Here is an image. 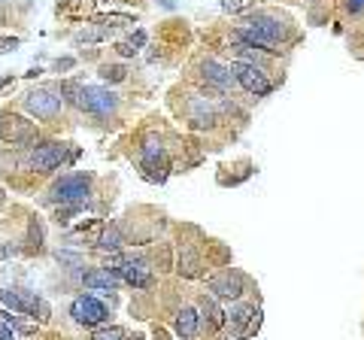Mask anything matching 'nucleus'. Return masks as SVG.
Masks as SVG:
<instances>
[{
    "instance_id": "f257e3e1",
    "label": "nucleus",
    "mask_w": 364,
    "mask_h": 340,
    "mask_svg": "<svg viewBox=\"0 0 364 340\" xmlns=\"http://www.w3.org/2000/svg\"><path fill=\"white\" fill-rule=\"evenodd\" d=\"M0 304L16 313L34 316V319H49V304L37 292H25V289H0Z\"/></svg>"
},
{
    "instance_id": "f03ea898",
    "label": "nucleus",
    "mask_w": 364,
    "mask_h": 340,
    "mask_svg": "<svg viewBox=\"0 0 364 340\" xmlns=\"http://www.w3.org/2000/svg\"><path fill=\"white\" fill-rule=\"evenodd\" d=\"M88 191H91V176L88 173H67L52 186L49 201L52 204H82L88 197Z\"/></svg>"
},
{
    "instance_id": "7ed1b4c3",
    "label": "nucleus",
    "mask_w": 364,
    "mask_h": 340,
    "mask_svg": "<svg viewBox=\"0 0 364 340\" xmlns=\"http://www.w3.org/2000/svg\"><path fill=\"white\" fill-rule=\"evenodd\" d=\"M228 70H231V76H234V80L249 91V95L264 97V95H270V91H273V82L268 80V73H264V70L258 67V64H249V61H234Z\"/></svg>"
},
{
    "instance_id": "20e7f679",
    "label": "nucleus",
    "mask_w": 364,
    "mask_h": 340,
    "mask_svg": "<svg viewBox=\"0 0 364 340\" xmlns=\"http://www.w3.org/2000/svg\"><path fill=\"white\" fill-rule=\"evenodd\" d=\"M70 316H73L76 325H86V328H101L109 319V310L103 301H97L94 295H79L73 304H70Z\"/></svg>"
},
{
    "instance_id": "39448f33",
    "label": "nucleus",
    "mask_w": 364,
    "mask_h": 340,
    "mask_svg": "<svg viewBox=\"0 0 364 340\" xmlns=\"http://www.w3.org/2000/svg\"><path fill=\"white\" fill-rule=\"evenodd\" d=\"M118 106V97L109 88H101V85H82V95H79V110H86L88 116L97 119H107L113 116Z\"/></svg>"
},
{
    "instance_id": "423d86ee",
    "label": "nucleus",
    "mask_w": 364,
    "mask_h": 340,
    "mask_svg": "<svg viewBox=\"0 0 364 340\" xmlns=\"http://www.w3.org/2000/svg\"><path fill=\"white\" fill-rule=\"evenodd\" d=\"M67 158H76V152H67V143H40V146L31 149L27 167L40 170V173H49V170L64 165Z\"/></svg>"
},
{
    "instance_id": "0eeeda50",
    "label": "nucleus",
    "mask_w": 364,
    "mask_h": 340,
    "mask_svg": "<svg viewBox=\"0 0 364 340\" xmlns=\"http://www.w3.org/2000/svg\"><path fill=\"white\" fill-rule=\"evenodd\" d=\"M25 110L31 112V116L37 119H58L61 110H64V101H61V95H55L52 88H31L25 95Z\"/></svg>"
},
{
    "instance_id": "6e6552de",
    "label": "nucleus",
    "mask_w": 364,
    "mask_h": 340,
    "mask_svg": "<svg viewBox=\"0 0 364 340\" xmlns=\"http://www.w3.org/2000/svg\"><path fill=\"white\" fill-rule=\"evenodd\" d=\"M0 137H3V143H12V146H31L37 140V125L27 122L25 116L6 112L3 122H0Z\"/></svg>"
},
{
    "instance_id": "1a4fd4ad",
    "label": "nucleus",
    "mask_w": 364,
    "mask_h": 340,
    "mask_svg": "<svg viewBox=\"0 0 364 340\" xmlns=\"http://www.w3.org/2000/svg\"><path fill=\"white\" fill-rule=\"evenodd\" d=\"M243 286H246V276L237 267H228V271L209 276V292L216 298H225V301H237L243 295Z\"/></svg>"
},
{
    "instance_id": "9d476101",
    "label": "nucleus",
    "mask_w": 364,
    "mask_h": 340,
    "mask_svg": "<svg viewBox=\"0 0 364 340\" xmlns=\"http://www.w3.org/2000/svg\"><path fill=\"white\" fill-rule=\"evenodd\" d=\"M225 322H231V331L237 337H252L258 331V310L252 304H234V307L225 313Z\"/></svg>"
},
{
    "instance_id": "9b49d317",
    "label": "nucleus",
    "mask_w": 364,
    "mask_h": 340,
    "mask_svg": "<svg viewBox=\"0 0 364 340\" xmlns=\"http://www.w3.org/2000/svg\"><path fill=\"white\" fill-rule=\"evenodd\" d=\"M118 276H122L125 282H131V286L137 289H146L152 282V267L146 265L143 258H122V265H118Z\"/></svg>"
},
{
    "instance_id": "f8f14e48",
    "label": "nucleus",
    "mask_w": 364,
    "mask_h": 340,
    "mask_svg": "<svg viewBox=\"0 0 364 340\" xmlns=\"http://www.w3.org/2000/svg\"><path fill=\"white\" fill-rule=\"evenodd\" d=\"M177 271H179V276H185V280H198V276H204V261H200V255L194 252L192 246H182L179 258H177Z\"/></svg>"
},
{
    "instance_id": "ddd939ff",
    "label": "nucleus",
    "mask_w": 364,
    "mask_h": 340,
    "mask_svg": "<svg viewBox=\"0 0 364 340\" xmlns=\"http://www.w3.org/2000/svg\"><path fill=\"white\" fill-rule=\"evenodd\" d=\"M198 325H200V313L194 307H179V313H177V322H173V328H177V335L182 340H194L198 337Z\"/></svg>"
},
{
    "instance_id": "4468645a",
    "label": "nucleus",
    "mask_w": 364,
    "mask_h": 340,
    "mask_svg": "<svg viewBox=\"0 0 364 340\" xmlns=\"http://www.w3.org/2000/svg\"><path fill=\"white\" fill-rule=\"evenodd\" d=\"M200 70H204V80L209 82V85H216V88H231L237 80L231 76V70L225 67V64H219V61H204L200 64Z\"/></svg>"
},
{
    "instance_id": "2eb2a0df",
    "label": "nucleus",
    "mask_w": 364,
    "mask_h": 340,
    "mask_svg": "<svg viewBox=\"0 0 364 340\" xmlns=\"http://www.w3.org/2000/svg\"><path fill=\"white\" fill-rule=\"evenodd\" d=\"M82 282H86L88 289H118V282H122V276L113 274V271H107V267H94V271H86L82 274Z\"/></svg>"
},
{
    "instance_id": "dca6fc26",
    "label": "nucleus",
    "mask_w": 364,
    "mask_h": 340,
    "mask_svg": "<svg viewBox=\"0 0 364 340\" xmlns=\"http://www.w3.org/2000/svg\"><path fill=\"white\" fill-rule=\"evenodd\" d=\"M200 322L207 325V331H216L225 325V313L219 310V304H216L213 298H204V301H200Z\"/></svg>"
},
{
    "instance_id": "f3484780",
    "label": "nucleus",
    "mask_w": 364,
    "mask_h": 340,
    "mask_svg": "<svg viewBox=\"0 0 364 340\" xmlns=\"http://www.w3.org/2000/svg\"><path fill=\"white\" fill-rule=\"evenodd\" d=\"M188 116H192V125L194 127H213L216 125V112L209 110L207 101H192V106H188Z\"/></svg>"
},
{
    "instance_id": "a211bd4d",
    "label": "nucleus",
    "mask_w": 364,
    "mask_h": 340,
    "mask_svg": "<svg viewBox=\"0 0 364 340\" xmlns=\"http://www.w3.org/2000/svg\"><path fill=\"white\" fill-rule=\"evenodd\" d=\"M97 246H101V250H109V252H118V246H122V234H118V228L103 231L101 240H97Z\"/></svg>"
},
{
    "instance_id": "6ab92c4d",
    "label": "nucleus",
    "mask_w": 364,
    "mask_h": 340,
    "mask_svg": "<svg viewBox=\"0 0 364 340\" xmlns=\"http://www.w3.org/2000/svg\"><path fill=\"white\" fill-rule=\"evenodd\" d=\"M91 340H125V328H118V325H103V328L91 331Z\"/></svg>"
},
{
    "instance_id": "aec40b11",
    "label": "nucleus",
    "mask_w": 364,
    "mask_h": 340,
    "mask_svg": "<svg viewBox=\"0 0 364 340\" xmlns=\"http://www.w3.org/2000/svg\"><path fill=\"white\" fill-rule=\"evenodd\" d=\"M27 243H31V250H43V225H40V219H31V225H27Z\"/></svg>"
},
{
    "instance_id": "412c9836",
    "label": "nucleus",
    "mask_w": 364,
    "mask_h": 340,
    "mask_svg": "<svg viewBox=\"0 0 364 340\" xmlns=\"http://www.w3.org/2000/svg\"><path fill=\"white\" fill-rule=\"evenodd\" d=\"M79 95H82V82H61V101L79 106Z\"/></svg>"
},
{
    "instance_id": "4be33fe9",
    "label": "nucleus",
    "mask_w": 364,
    "mask_h": 340,
    "mask_svg": "<svg viewBox=\"0 0 364 340\" xmlns=\"http://www.w3.org/2000/svg\"><path fill=\"white\" fill-rule=\"evenodd\" d=\"M79 210H82V204H64V207L58 210V216H55V222H58V225H67L70 216H76Z\"/></svg>"
},
{
    "instance_id": "5701e85b",
    "label": "nucleus",
    "mask_w": 364,
    "mask_h": 340,
    "mask_svg": "<svg viewBox=\"0 0 364 340\" xmlns=\"http://www.w3.org/2000/svg\"><path fill=\"white\" fill-rule=\"evenodd\" d=\"M101 76H103L107 82H122V80H125V67H103Z\"/></svg>"
},
{
    "instance_id": "b1692460",
    "label": "nucleus",
    "mask_w": 364,
    "mask_h": 340,
    "mask_svg": "<svg viewBox=\"0 0 364 340\" xmlns=\"http://www.w3.org/2000/svg\"><path fill=\"white\" fill-rule=\"evenodd\" d=\"M101 37H103V31H97V27H86V31L76 34V42H94Z\"/></svg>"
},
{
    "instance_id": "393cba45",
    "label": "nucleus",
    "mask_w": 364,
    "mask_h": 340,
    "mask_svg": "<svg viewBox=\"0 0 364 340\" xmlns=\"http://www.w3.org/2000/svg\"><path fill=\"white\" fill-rule=\"evenodd\" d=\"M55 258H58V261H64V265H73V267H82V258H79V255H73V252H55Z\"/></svg>"
},
{
    "instance_id": "a878e982",
    "label": "nucleus",
    "mask_w": 364,
    "mask_h": 340,
    "mask_svg": "<svg viewBox=\"0 0 364 340\" xmlns=\"http://www.w3.org/2000/svg\"><path fill=\"white\" fill-rule=\"evenodd\" d=\"M246 6V0H222V10L225 12H240Z\"/></svg>"
},
{
    "instance_id": "bb28decb",
    "label": "nucleus",
    "mask_w": 364,
    "mask_h": 340,
    "mask_svg": "<svg viewBox=\"0 0 364 340\" xmlns=\"http://www.w3.org/2000/svg\"><path fill=\"white\" fill-rule=\"evenodd\" d=\"M16 46H18V40H16V37H0V55L10 52V49H16Z\"/></svg>"
},
{
    "instance_id": "cd10ccee",
    "label": "nucleus",
    "mask_w": 364,
    "mask_h": 340,
    "mask_svg": "<svg viewBox=\"0 0 364 340\" xmlns=\"http://www.w3.org/2000/svg\"><path fill=\"white\" fill-rule=\"evenodd\" d=\"M0 340H16V335H12V328L3 322V319H0Z\"/></svg>"
},
{
    "instance_id": "c85d7f7f",
    "label": "nucleus",
    "mask_w": 364,
    "mask_h": 340,
    "mask_svg": "<svg viewBox=\"0 0 364 340\" xmlns=\"http://www.w3.org/2000/svg\"><path fill=\"white\" fill-rule=\"evenodd\" d=\"M70 67H73V58H58V61H55V70H58V73H61V70H70Z\"/></svg>"
},
{
    "instance_id": "c756f323",
    "label": "nucleus",
    "mask_w": 364,
    "mask_h": 340,
    "mask_svg": "<svg viewBox=\"0 0 364 340\" xmlns=\"http://www.w3.org/2000/svg\"><path fill=\"white\" fill-rule=\"evenodd\" d=\"M118 55H128L131 58V55H137V49L131 46V42H122V46H118Z\"/></svg>"
},
{
    "instance_id": "7c9ffc66",
    "label": "nucleus",
    "mask_w": 364,
    "mask_h": 340,
    "mask_svg": "<svg viewBox=\"0 0 364 340\" xmlns=\"http://www.w3.org/2000/svg\"><path fill=\"white\" fill-rule=\"evenodd\" d=\"M143 42H146V34H143V31H137L134 37H131V46H134V49H140Z\"/></svg>"
},
{
    "instance_id": "2f4dec72",
    "label": "nucleus",
    "mask_w": 364,
    "mask_h": 340,
    "mask_svg": "<svg viewBox=\"0 0 364 340\" xmlns=\"http://www.w3.org/2000/svg\"><path fill=\"white\" fill-rule=\"evenodd\" d=\"M361 6H364V0H346V10L349 12H361Z\"/></svg>"
},
{
    "instance_id": "473e14b6",
    "label": "nucleus",
    "mask_w": 364,
    "mask_h": 340,
    "mask_svg": "<svg viewBox=\"0 0 364 340\" xmlns=\"http://www.w3.org/2000/svg\"><path fill=\"white\" fill-rule=\"evenodd\" d=\"M10 85H12V76H6V80H0V91H3V88H10Z\"/></svg>"
},
{
    "instance_id": "72a5a7b5",
    "label": "nucleus",
    "mask_w": 364,
    "mask_h": 340,
    "mask_svg": "<svg viewBox=\"0 0 364 340\" xmlns=\"http://www.w3.org/2000/svg\"><path fill=\"white\" fill-rule=\"evenodd\" d=\"M125 340H146V337H143V335H131V337L125 335Z\"/></svg>"
},
{
    "instance_id": "f704fd0d",
    "label": "nucleus",
    "mask_w": 364,
    "mask_h": 340,
    "mask_svg": "<svg viewBox=\"0 0 364 340\" xmlns=\"http://www.w3.org/2000/svg\"><path fill=\"white\" fill-rule=\"evenodd\" d=\"M0 204H3V191H0Z\"/></svg>"
}]
</instances>
